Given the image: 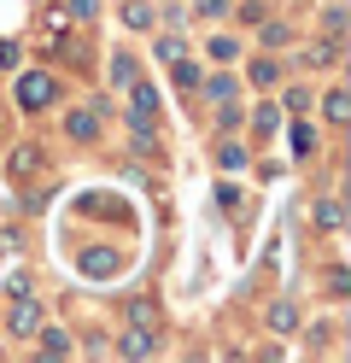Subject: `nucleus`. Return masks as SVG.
I'll list each match as a JSON object with an SVG mask.
<instances>
[{
  "label": "nucleus",
  "mask_w": 351,
  "mask_h": 363,
  "mask_svg": "<svg viewBox=\"0 0 351 363\" xmlns=\"http://www.w3.org/2000/svg\"><path fill=\"white\" fill-rule=\"evenodd\" d=\"M281 118H275V106H257V135H269Z\"/></svg>",
  "instance_id": "412c9836"
},
{
  "label": "nucleus",
  "mask_w": 351,
  "mask_h": 363,
  "mask_svg": "<svg viewBox=\"0 0 351 363\" xmlns=\"http://www.w3.org/2000/svg\"><path fill=\"white\" fill-rule=\"evenodd\" d=\"M217 164H223V170H240V164H246V147L223 141V147H217Z\"/></svg>",
  "instance_id": "4468645a"
},
{
  "label": "nucleus",
  "mask_w": 351,
  "mask_h": 363,
  "mask_svg": "<svg viewBox=\"0 0 351 363\" xmlns=\"http://www.w3.org/2000/svg\"><path fill=\"white\" fill-rule=\"evenodd\" d=\"M316 217H322V229H340V199H322Z\"/></svg>",
  "instance_id": "a211bd4d"
},
{
  "label": "nucleus",
  "mask_w": 351,
  "mask_h": 363,
  "mask_svg": "<svg viewBox=\"0 0 351 363\" xmlns=\"http://www.w3.org/2000/svg\"><path fill=\"white\" fill-rule=\"evenodd\" d=\"M123 352H129V357H147V352H158V340H152L147 328H135V334L123 340Z\"/></svg>",
  "instance_id": "423d86ee"
},
{
  "label": "nucleus",
  "mask_w": 351,
  "mask_h": 363,
  "mask_svg": "<svg viewBox=\"0 0 351 363\" xmlns=\"http://www.w3.org/2000/svg\"><path fill=\"white\" fill-rule=\"evenodd\" d=\"M152 53H158V59H182L187 48H182V35H158V41H152Z\"/></svg>",
  "instance_id": "2eb2a0df"
},
{
  "label": "nucleus",
  "mask_w": 351,
  "mask_h": 363,
  "mask_svg": "<svg viewBox=\"0 0 351 363\" xmlns=\"http://www.w3.org/2000/svg\"><path fill=\"white\" fill-rule=\"evenodd\" d=\"M194 12L199 18H217V12H228V0H194Z\"/></svg>",
  "instance_id": "aec40b11"
},
{
  "label": "nucleus",
  "mask_w": 351,
  "mask_h": 363,
  "mask_svg": "<svg viewBox=\"0 0 351 363\" xmlns=\"http://www.w3.org/2000/svg\"><path fill=\"white\" fill-rule=\"evenodd\" d=\"M205 94L217 100V106H223V100H234V77H211V82H205Z\"/></svg>",
  "instance_id": "dca6fc26"
},
{
  "label": "nucleus",
  "mask_w": 351,
  "mask_h": 363,
  "mask_svg": "<svg viewBox=\"0 0 351 363\" xmlns=\"http://www.w3.org/2000/svg\"><path fill=\"white\" fill-rule=\"evenodd\" d=\"M129 100H135V118H152V111H158V88H147V82H129Z\"/></svg>",
  "instance_id": "20e7f679"
},
{
  "label": "nucleus",
  "mask_w": 351,
  "mask_h": 363,
  "mask_svg": "<svg viewBox=\"0 0 351 363\" xmlns=\"http://www.w3.org/2000/svg\"><path fill=\"white\" fill-rule=\"evenodd\" d=\"M123 24H129V30H152V6H140V0L123 6Z\"/></svg>",
  "instance_id": "9d476101"
},
{
  "label": "nucleus",
  "mask_w": 351,
  "mask_h": 363,
  "mask_svg": "<svg viewBox=\"0 0 351 363\" xmlns=\"http://www.w3.org/2000/svg\"><path fill=\"white\" fill-rule=\"evenodd\" d=\"M123 269V252H111V246H88L82 252V276H117Z\"/></svg>",
  "instance_id": "f03ea898"
},
{
  "label": "nucleus",
  "mask_w": 351,
  "mask_h": 363,
  "mask_svg": "<svg viewBox=\"0 0 351 363\" xmlns=\"http://www.w3.org/2000/svg\"><path fill=\"white\" fill-rule=\"evenodd\" d=\"M176 65V88H199V65L194 59H170Z\"/></svg>",
  "instance_id": "ddd939ff"
},
{
  "label": "nucleus",
  "mask_w": 351,
  "mask_h": 363,
  "mask_svg": "<svg viewBox=\"0 0 351 363\" xmlns=\"http://www.w3.org/2000/svg\"><path fill=\"white\" fill-rule=\"evenodd\" d=\"M53 100H59V82L47 77V71H23V77H18V106L41 111V106H53Z\"/></svg>",
  "instance_id": "f257e3e1"
},
{
  "label": "nucleus",
  "mask_w": 351,
  "mask_h": 363,
  "mask_svg": "<svg viewBox=\"0 0 351 363\" xmlns=\"http://www.w3.org/2000/svg\"><path fill=\"white\" fill-rule=\"evenodd\" d=\"M129 323L135 328H152V305H129Z\"/></svg>",
  "instance_id": "4be33fe9"
},
{
  "label": "nucleus",
  "mask_w": 351,
  "mask_h": 363,
  "mask_svg": "<svg viewBox=\"0 0 351 363\" xmlns=\"http://www.w3.org/2000/svg\"><path fill=\"white\" fill-rule=\"evenodd\" d=\"M70 12H77V18H94V0H70Z\"/></svg>",
  "instance_id": "5701e85b"
},
{
  "label": "nucleus",
  "mask_w": 351,
  "mask_h": 363,
  "mask_svg": "<svg viewBox=\"0 0 351 363\" xmlns=\"http://www.w3.org/2000/svg\"><path fill=\"white\" fill-rule=\"evenodd\" d=\"M65 135H70V141H94V135H100V111H70Z\"/></svg>",
  "instance_id": "7ed1b4c3"
},
{
  "label": "nucleus",
  "mask_w": 351,
  "mask_h": 363,
  "mask_svg": "<svg viewBox=\"0 0 351 363\" xmlns=\"http://www.w3.org/2000/svg\"><path fill=\"white\" fill-rule=\"evenodd\" d=\"M269 328H275V334H293V328H299V311H293V305H275V311H269Z\"/></svg>",
  "instance_id": "1a4fd4ad"
},
{
  "label": "nucleus",
  "mask_w": 351,
  "mask_h": 363,
  "mask_svg": "<svg viewBox=\"0 0 351 363\" xmlns=\"http://www.w3.org/2000/svg\"><path fill=\"white\" fill-rule=\"evenodd\" d=\"M234 59H240V48H234L228 35H217V41H211V65H234Z\"/></svg>",
  "instance_id": "9b49d317"
},
{
  "label": "nucleus",
  "mask_w": 351,
  "mask_h": 363,
  "mask_svg": "<svg viewBox=\"0 0 351 363\" xmlns=\"http://www.w3.org/2000/svg\"><path fill=\"white\" fill-rule=\"evenodd\" d=\"M129 82H135V59L117 53V59H111V88H129Z\"/></svg>",
  "instance_id": "0eeeda50"
},
{
  "label": "nucleus",
  "mask_w": 351,
  "mask_h": 363,
  "mask_svg": "<svg viewBox=\"0 0 351 363\" xmlns=\"http://www.w3.org/2000/svg\"><path fill=\"white\" fill-rule=\"evenodd\" d=\"M311 65H340V41H322V48H311Z\"/></svg>",
  "instance_id": "f3484780"
},
{
  "label": "nucleus",
  "mask_w": 351,
  "mask_h": 363,
  "mask_svg": "<svg viewBox=\"0 0 351 363\" xmlns=\"http://www.w3.org/2000/svg\"><path fill=\"white\" fill-rule=\"evenodd\" d=\"M47 352H53V357L70 352V334H65V328H47Z\"/></svg>",
  "instance_id": "6ab92c4d"
},
{
  "label": "nucleus",
  "mask_w": 351,
  "mask_h": 363,
  "mask_svg": "<svg viewBox=\"0 0 351 363\" xmlns=\"http://www.w3.org/2000/svg\"><path fill=\"white\" fill-rule=\"evenodd\" d=\"M328 118H334V123L351 118V94H345V88H334V94H328Z\"/></svg>",
  "instance_id": "f8f14e48"
},
{
  "label": "nucleus",
  "mask_w": 351,
  "mask_h": 363,
  "mask_svg": "<svg viewBox=\"0 0 351 363\" xmlns=\"http://www.w3.org/2000/svg\"><path fill=\"white\" fill-rule=\"evenodd\" d=\"M6 328H12V334H35V328H41V311H35L30 299H23V305L12 311V323H6Z\"/></svg>",
  "instance_id": "39448f33"
},
{
  "label": "nucleus",
  "mask_w": 351,
  "mask_h": 363,
  "mask_svg": "<svg viewBox=\"0 0 351 363\" xmlns=\"http://www.w3.org/2000/svg\"><path fill=\"white\" fill-rule=\"evenodd\" d=\"M293 152H299V158L316 152V129H311V123H293Z\"/></svg>",
  "instance_id": "6e6552de"
}]
</instances>
